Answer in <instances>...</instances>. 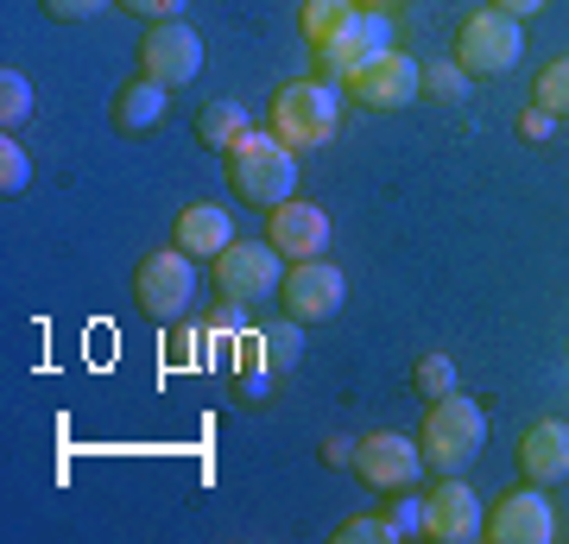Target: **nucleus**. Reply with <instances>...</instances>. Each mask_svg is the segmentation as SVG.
<instances>
[{
    "mask_svg": "<svg viewBox=\"0 0 569 544\" xmlns=\"http://www.w3.org/2000/svg\"><path fill=\"white\" fill-rule=\"evenodd\" d=\"M342 89H348V101H361L373 115H399L411 101H425V63L406 58V51H380V58L361 63Z\"/></svg>",
    "mask_w": 569,
    "mask_h": 544,
    "instance_id": "nucleus-7",
    "label": "nucleus"
},
{
    "mask_svg": "<svg viewBox=\"0 0 569 544\" xmlns=\"http://www.w3.org/2000/svg\"><path fill=\"white\" fill-rule=\"evenodd\" d=\"M114 0H44V13L63 26H82V20H96V13H108Z\"/></svg>",
    "mask_w": 569,
    "mask_h": 544,
    "instance_id": "nucleus-29",
    "label": "nucleus"
},
{
    "mask_svg": "<svg viewBox=\"0 0 569 544\" xmlns=\"http://www.w3.org/2000/svg\"><path fill=\"white\" fill-rule=\"evenodd\" d=\"M387 525H392V538H425V525H430V501H418V494H406V487H399V501H392Z\"/></svg>",
    "mask_w": 569,
    "mask_h": 544,
    "instance_id": "nucleus-26",
    "label": "nucleus"
},
{
    "mask_svg": "<svg viewBox=\"0 0 569 544\" xmlns=\"http://www.w3.org/2000/svg\"><path fill=\"white\" fill-rule=\"evenodd\" d=\"M481 538H493V544H550V538H557V513H550L545 487H538V482L507 487V494L488 506Z\"/></svg>",
    "mask_w": 569,
    "mask_h": 544,
    "instance_id": "nucleus-11",
    "label": "nucleus"
},
{
    "mask_svg": "<svg viewBox=\"0 0 569 544\" xmlns=\"http://www.w3.org/2000/svg\"><path fill=\"white\" fill-rule=\"evenodd\" d=\"M323 463L348 468V463H355V444H348V437H329V444H323Z\"/></svg>",
    "mask_w": 569,
    "mask_h": 544,
    "instance_id": "nucleus-32",
    "label": "nucleus"
},
{
    "mask_svg": "<svg viewBox=\"0 0 569 544\" xmlns=\"http://www.w3.org/2000/svg\"><path fill=\"white\" fill-rule=\"evenodd\" d=\"M526 58V20H512L500 7H475L462 26H456V63L468 77H507Z\"/></svg>",
    "mask_w": 569,
    "mask_h": 544,
    "instance_id": "nucleus-4",
    "label": "nucleus"
},
{
    "mask_svg": "<svg viewBox=\"0 0 569 544\" xmlns=\"http://www.w3.org/2000/svg\"><path fill=\"white\" fill-rule=\"evenodd\" d=\"M336 544H399V538H392L387 513H361V520H342V525H336Z\"/></svg>",
    "mask_w": 569,
    "mask_h": 544,
    "instance_id": "nucleus-27",
    "label": "nucleus"
},
{
    "mask_svg": "<svg viewBox=\"0 0 569 544\" xmlns=\"http://www.w3.org/2000/svg\"><path fill=\"white\" fill-rule=\"evenodd\" d=\"M247 133H253V115H247V101H203V108H197V140L209 146V152H234V146L247 140Z\"/></svg>",
    "mask_w": 569,
    "mask_h": 544,
    "instance_id": "nucleus-18",
    "label": "nucleus"
},
{
    "mask_svg": "<svg viewBox=\"0 0 569 544\" xmlns=\"http://www.w3.org/2000/svg\"><path fill=\"white\" fill-rule=\"evenodd\" d=\"M380 51H392V32H387V20L380 13H355V26H348L342 39L329 44V51H310V77H336V82H348L361 63H373Z\"/></svg>",
    "mask_w": 569,
    "mask_h": 544,
    "instance_id": "nucleus-14",
    "label": "nucleus"
},
{
    "mask_svg": "<svg viewBox=\"0 0 569 544\" xmlns=\"http://www.w3.org/2000/svg\"><path fill=\"white\" fill-rule=\"evenodd\" d=\"M284 254L272 241H234L216 254V298L228 304V310H253V304L266 298H279V285H284Z\"/></svg>",
    "mask_w": 569,
    "mask_h": 544,
    "instance_id": "nucleus-5",
    "label": "nucleus"
},
{
    "mask_svg": "<svg viewBox=\"0 0 569 544\" xmlns=\"http://www.w3.org/2000/svg\"><path fill=\"white\" fill-rule=\"evenodd\" d=\"M531 101H545L550 115L563 121V115H569V58H557V63H545V70H538V89H531Z\"/></svg>",
    "mask_w": 569,
    "mask_h": 544,
    "instance_id": "nucleus-25",
    "label": "nucleus"
},
{
    "mask_svg": "<svg viewBox=\"0 0 569 544\" xmlns=\"http://www.w3.org/2000/svg\"><path fill=\"white\" fill-rule=\"evenodd\" d=\"M355 7H361V13H387L392 0H355Z\"/></svg>",
    "mask_w": 569,
    "mask_h": 544,
    "instance_id": "nucleus-33",
    "label": "nucleus"
},
{
    "mask_svg": "<svg viewBox=\"0 0 569 544\" xmlns=\"http://www.w3.org/2000/svg\"><path fill=\"white\" fill-rule=\"evenodd\" d=\"M418 449H425V468H437V475H462V468L488 449V412L468 399L462 386L443 393V399H430L425 424H418Z\"/></svg>",
    "mask_w": 569,
    "mask_h": 544,
    "instance_id": "nucleus-1",
    "label": "nucleus"
},
{
    "mask_svg": "<svg viewBox=\"0 0 569 544\" xmlns=\"http://www.w3.org/2000/svg\"><path fill=\"white\" fill-rule=\"evenodd\" d=\"M355 13H361L355 0H305V7H298V39H305L310 51H329V44L355 26Z\"/></svg>",
    "mask_w": 569,
    "mask_h": 544,
    "instance_id": "nucleus-19",
    "label": "nucleus"
},
{
    "mask_svg": "<svg viewBox=\"0 0 569 544\" xmlns=\"http://www.w3.org/2000/svg\"><path fill=\"white\" fill-rule=\"evenodd\" d=\"M279 304L291 323H329L336 310L348 304V279L336 260H291L284 266V285H279Z\"/></svg>",
    "mask_w": 569,
    "mask_h": 544,
    "instance_id": "nucleus-8",
    "label": "nucleus"
},
{
    "mask_svg": "<svg viewBox=\"0 0 569 544\" xmlns=\"http://www.w3.org/2000/svg\"><path fill=\"white\" fill-rule=\"evenodd\" d=\"M342 127V96L329 89V77H298L266 101V133H279L291 152H317L336 140Z\"/></svg>",
    "mask_w": 569,
    "mask_h": 544,
    "instance_id": "nucleus-2",
    "label": "nucleus"
},
{
    "mask_svg": "<svg viewBox=\"0 0 569 544\" xmlns=\"http://www.w3.org/2000/svg\"><path fill=\"white\" fill-rule=\"evenodd\" d=\"M26 184H32V159H26V146L13 133H0V197H20Z\"/></svg>",
    "mask_w": 569,
    "mask_h": 544,
    "instance_id": "nucleus-24",
    "label": "nucleus"
},
{
    "mask_svg": "<svg viewBox=\"0 0 569 544\" xmlns=\"http://www.w3.org/2000/svg\"><path fill=\"white\" fill-rule=\"evenodd\" d=\"M253 348H260V367H266V374H284V367L298 362V348H305V323L284 317L279 329H266V336H260Z\"/></svg>",
    "mask_w": 569,
    "mask_h": 544,
    "instance_id": "nucleus-20",
    "label": "nucleus"
},
{
    "mask_svg": "<svg viewBox=\"0 0 569 544\" xmlns=\"http://www.w3.org/2000/svg\"><path fill=\"white\" fill-rule=\"evenodd\" d=\"M228 184H234V197L253 202V209H272V202L298 197V152L279 140V133H266L253 127L234 152H228Z\"/></svg>",
    "mask_w": 569,
    "mask_h": 544,
    "instance_id": "nucleus-3",
    "label": "nucleus"
},
{
    "mask_svg": "<svg viewBox=\"0 0 569 544\" xmlns=\"http://www.w3.org/2000/svg\"><path fill=\"white\" fill-rule=\"evenodd\" d=\"M121 13H133V20H146V26H159V20H178L183 13V0H114Z\"/></svg>",
    "mask_w": 569,
    "mask_h": 544,
    "instance_id": "nucleus-30",
    "label": "nucleus"
},
{
    "mask_svg": "<svg viewBox=\"0 0 569 544\" xmlns=\"http://www.w3.org/2000/svg\"><path fill=\"white\" fill-rule=\"evenodd\" d=\"M411 386H418V399L456 393V362H449V355H418V362H411Z\"/></svg>",
    "mask_w": 569,
    "mask_h": 544,
    "instance_id": "nucleus-22",
    "label": "nucleus"
},
{
    "mask_svg": "<svg viewBox=\"0 0 569 544\" xmlns=\"http://www.w3.org/2000/svg\"><path fill=\"white\" fill-rule=\"evenodd\" d=\"M164 108H171V89L152 82V77H133L127 89H114L108 121H114V133H152V127L164 121Z\"/></svg>",
    "mask_w": 569,
    "mask_h": 544,
    "instance_id": "nucleus-17",
    "label": "nucleus"
},
{
    "mask_svg": "<svg viewBox=\"0 0 569 544\" xmlns=\"http://www.w3.org/2000/svg\"><path fill=\"white\" fill-rule=\"evenodd\" d=\"M26 121H32V82L7 63V70H0V127L13 133V127H26Z\"/></svg>",
    "mask_w": 569,
    "mask_h": 544,
    "instance_id": "nucleus-21",
    "label": "nucleus"
},
{
    "mask_svg": "<svg viewBox=\"0 0 569 544\" xmlns=\"http://www.w3.org/2000/svg\"><path fill=\"white\" fill-rule=\"evenodd\" d=\"M133 298H140V310L152 323L183 317V310H190V298H197V260H190L178 241L140 254V266H133Z\"/></svg>",
    "mask_w": 569,
    "mask_h": 544,
    "instance_id": "nucleus-6",
    "label": "nucleus"
},
{
    "mask_svg": "<svg viewBox=\"0 0 569 544\" xmlns=\"http://www.w3.org/2000/svg\"><path fill=\"white\" fill-rule=\"evenodd\" d=\"M171 241H178L190 260H209V266H216V254H222V247H234L241 235H234V222H228L222 202H183V209H178V228H171Z\"/></svg>",
    "mask_w": 569,
    "mask_h": 544,
    "instance_id": "nucleus-16",
    "label": "nucleus"
},
{
    "mask_svg": "<svg viewBox=\"0 0 569 544\" xmlns=\"http://www.w3.org/2000/svg\"><path fill=\"white\" fill-rule=\"evenodd\" d=\"M266 241L279 247L284 260H323L329 254V216L305 197H284L266 209Z\"/></svg>",
    "mask_w": 569,
    "mask_h": 544,
    "instance_id": "nucleus-12",
    "label": "nucleus"
},
{
    "mask_svg": "<svg viewBox=\"0 0 569 544\" xmlns=\"http://www.w3.org/2000/svg\"><path fill=\"white\" fill-rule=\"evenodd\" d=\"M425 501H430L425 538H437V544H475V538H481V525H488V506L475 501V487H468L462 475H443V482L430 487Z\"/></svg>",
    "mask_w": 569,
    "mask_h": 544,
    "instance_id": "nucleus-13",
    "label": "nucleus"
},
{
    "mask_svg": "<svg viewBox=\"0 0 569 544\" xmlns=\"http://www.w3.org/2000/svg\"><path fill=\"white\" fill-rule=\"evenodd\" d=\"M550 133H557V115H550L545 101H531V108H519V140H531V146H545Z\"/></svg>",
    "mask_w": 569,
    "mask_h": 544,
    "instance_id": "nucleus-28",
    "label": "nucleus"
},
{
    "mask_svg": "<svg viewBox=\"0 0 569 544\" xmlns=\"http://www.w3.org/2000/svg\"><path fill=\"white\" fill-rule=\"evenodd\" d=\"M500 13H512V20H531V13H545L550 0H493Z\"/></svg>",
    "mask_w": 569,
    "mask_h": 544,
    "instance_id": "nucleus-31",
    "label": "nucleus"
},
{
    "mask_svg": "<svg viewBox=\"0 0 569 544\" xmlns=\"http://www.w3.org/2000/svg\"><path fill=\"white\" fill-rule=\"evenodd\" d=\"M348 468H355L373 494H399V487L418 482L425 449L411 444V437H399V431H367V437H355V463Z\"/></svg>",
    "mask_w": 569,
    "mask_h": 544,
    "instance_id": "nucleus-10",
    "label": "nucleus"
},
{
    "mask_svg": "<svg viewBox=\"0 0 569 544\" xmlns=\"http://www.w3.org/2000/svg\"><path fill=\"white\" fill-rule=\"evenodd\" d=\"M519 475L538 487L550 482H569V424L563 418H538L519 437Z\"/></svg>",
    "mask_w": 569,
    "mask_h": 544,
    "instance_id": "nucleus-15",
    "label": "nucleus"
},
{
    "mask_svg": "<svg viewBox=\"0 0 569 544\" xmlns=\"http://www.w3.org/2000/svg\"><path fill=\"white\" fill-rule=\"evenodd\" d=\"M140 77L164 82L171 96H178V89H190V82L203 77V39H197L183 20L146 26V39H140Z\"/></svg>",
    "mask_w": 569,
    "mask_h": 544,
    "instance_id": "nucleus-9",
    "label": "nucleus"
},
{
    "mask_svg": "<svg viewBox=\"0 0 569 544\" xmlns=\"http://www.w3.org/2000/svg\"><path fill=\"white\" fill-rule=\"evenodd\" d=\"M468 96V70H462V63H456V58H449V63H425V101H443V108H449V101H462Z\"/></svg>",
    "mask_w": 569,
    "mask_h": 544,
    "instance_id": "nucleus-23",
    "label": "nucleus"
}]
</instances>
